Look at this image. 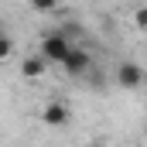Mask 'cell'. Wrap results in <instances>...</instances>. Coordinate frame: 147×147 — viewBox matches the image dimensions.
Segmentation results:
<instances>
[{"instance_id":"cell-1","label":"cell","mask_w":147,"mask_h":147,"mask_svg":"<svg viewBox=\"0 0 147 147\" xmlns=\"http://www.w3.org/2000/svg\"><path fill=\"white\" fill-rule=\"evenodd\" d=\"M69 55H72V45H69V38L62 34V31H48V34L41 38V58H45V62L65 65Z\"/></svg>"},{"instance_id":"cell-2","label":"cell","mask_w":147,"mask_h":147,"mask_svg":"<svg viewBox=\"0 0 147 147\" xmlns=\"http://www.w3.org/2000/svg\"><path fill=\"white\" fill-rule=\"evenodd\" d=\"M113 79H116L120 89H130V92H134V89H140V86L147 82V69H144V65H137V62H120Z\"/></svg>"},{"instance_id":"cell-3","label":"cell","mask_w":147,"mask_h":147,"mask_svg":"<svg viewBox=\"0 0 147 147\" xmlns=\"http://www.w3.org/2000/svg\"><path fill=\"white\" fill-rule=\"evenodd\" d=\"M62 69L72 75V79H82V75L92 69V55H89L86 48H72V55L65 58V65H62Z\"/></svg>"},{"instance_id":"cell-4","label":"cell","mask_w":147,"mask_h":147,"mask_svg":"<svg viewBox=\"0 0 147 147\" xmlns=\"http://www.w3.org/2000/svg\"><path fill=\"white\" fill-rule=\"evenodd\" d=\"M41 120H45L48 127H65V123H69V106L55 99V103H48V106L41 110Z\"/></svg>"},{"instance_id":"cell-5","label":"cell","mask_w":147,"mask_h":147,"mask_svg":"<svg viewBox=\"0 0 147 147\" xmlns=\"http://www.w3.org/2000/svg\"><path fill=\"white\" fill-rule=\"evenodd\" d=\"M45 69H48V62H45L41 55H28V58H24V65H21L24 79H41V75H45Z\"/></svg>"},{"instance_id":"cell-6","label":"cell","mask_w":147,"mask_h":147,"mask_svg":"<svg viewBox=\"0 0 147 147\" xmlns=\"http://www.w3.org/2000/svg\"><path fill=\"white\" fill-rule=\"evenodd\" d=\"M14 55V38L10 31H0V58H10Z\"/></svg>"},{"instance_id":"cell-7","label":"cell","mask_w":147,"mask_h":147,"mask_svg":"<svg viewBox=\"0 0 147 147\" xmlns=\"http://www.w3.org/2000/svg\"><path fill=\"white\" fill-rule=\"evenodd\" d=\"M134 24H137V28H147V7H137V14H134Z\"/></svg>"},{"instance_id":"cell-8","label":"cell","mask_w":147,"mask_h":147,"mask_svg":"<svg viewBox=\"0 0 147 147\" xmlns=\"http://www.w3.org/2000/svg\"><path fill=\"white\" fill-rule=\"evenodd\" d=\"M34 10H41V14H48V10H55V3H48V0H34Z\"/></svg>"}]
</instances>
